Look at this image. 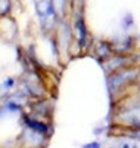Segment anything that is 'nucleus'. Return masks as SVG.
<instances>
[{
	"mask_svg": "<svg viewBox=\"0 0 140 148\" xmlns=\"http://www.w3.org/2000/svg\"><path fill=\"white\" fill-rule=\"evenodd\" d=\"M130 135H131L133 138H136V139H140V129H134Z\"/></svg>",
	"mask_w": 140,
	"mask_h": 148,
	"instance_id": "nucleus-1",
	"label": "nucleus"
},
{
	"mask_svg": "<svg viewBox=\"0 0 140 148\" xmlns=\"http://www.w3.org/2000/svg\"><path fill=\"white\" fill-rule=\"evenodd\" d=\"M84 148H99V145H97V144H93V145H87V147H84Z\"/></svg>",
	"mask_w": 140,
	"mask_h": 148,
	"instance_id": "nucleus-2",
	"label": "nucleus"
}]
</instances>
